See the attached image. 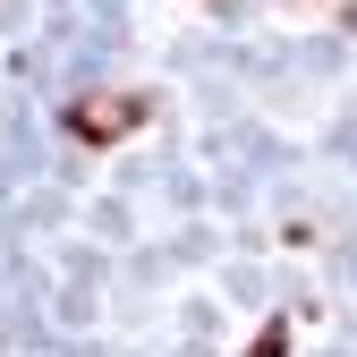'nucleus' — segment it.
<instances>
[{
	"label": "nucleus",
	"mask_w": 357,
	"mask_h": 357,
	"mask_svg": "<svg viewBox=\"0 0 357 357\" xmlns=\"http://www.w3.org/2000/svg\"><path fill=\"white\" fill-rule=\"evenodd\" d=\"M281 349H289V332H281V324H273V332H264V340H255V349H247V357H281Z\"/></svg>",
	"instance_id": "obj_2"
},
{
	"label": "nucleus",
	"mask_w": 357,
	"mask_h": 357,
	"mask_svg": "<svg viewBox=\"0 0 357 357\" xmlns=\"http://www.w3.org/2000/svg\"><path fill=\"white\" fill-rule=\"evenodd\" d=\"M145 128V94H119V85H102V94H77L68 102V137L77 145H119Z\"/></svg>",
	"instance_id": "obj_1"
}]
</instances>
